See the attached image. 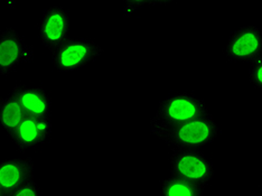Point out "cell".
<instances>
[{"label":"cell","instance_id":"obj_1","mask_svg":"<svg viewBox=\"0 0 262 196\" xmlns=\"http://www.w3.org/2000/svg\"><path fill=\"white\" fill-rule=\"evenodd\" d=\"M149 132L171 148H200L217 138L220 128L211 114L172 127L149 126Z\"/></svg>","mask_w":262,"mask_h":196},{"label":"cell","instance_id":"obj_2","mask_svg":"<svg viewBox=\"0 0 262 196\" xmlns=\"http://www.w3.org/2000/svg\"><path fill=\"white\" fill-rule=\"evenodd\" d=\"M210 114L205 101L190 92L171 93L159 102L149 126L172 127Z\"/></svg>","mask_w":262,"mask_h":196},{"label":"cell","instance_id":"obj_3","mask_svg":"<svg viewBox=\"0 0 262 196\" xmlns=\"http://www.w3.org/2000/svg\"><path fill=\"white\" fill-rule=\"evenodd\" d=\"M171 176L205 188L214 177V165L199 148H172L169 158Z\"/></svg>","mask_w":262,"mask_h":196},{"label":"cell","instance_id":"obj_4","mask_svg":"<svg viewBox=\"0 0 262 196\" xmlns=\"http://www.w3.org/2000/svg\"><path fill=\"white\" fill-rule=\"evenodd\" d=\"M102 53V47L91 39L69 38L52 52V65L57 72H73L93 63Z\"/></svg>","mask_w":262,"mask_h":196},{"label":"cell","instance_id":"obj_5","mask_svg":"<svg viewBox=\"0 0 262 196\" xmlns=\"http://www.w3.org/2000/svg\"><path fill=\"white\" fill-rule=\"evenodd\" d=\"M230 63H251L262 56V34L255 25H244L230 34L224 47Z\"/></svg>","mask_w":262,"mask_h":196},{"label":"cell","instance_id":"obj_6","mask_svg":"<svg viewBox=\"0 0 262 196\" xmlns=\"http://www.w3.org/2000/svg\"><path fill=\"white\" fill-rule=\"evenodd\" d=\"M34 58L33 45L27 44L16 28H5L0 34V75L14 73L21 64L32 63Z\"/></svg>","mask_w":262,"mask_h":196},{"label":"cell","instance_id":"obj_7","mask_svg":"<svg viewBox=\"0 0 262 196\" xmlns=\"http://www.w3.org/2000/svg\"><path fill=\"white\" fill-rule=\"evenodd\" d=\"M70 14L63 6L46 8L39 23V38L47 50L54 52L70 37Z\"/></svg>","mask_w":262,"mask_h":196},{"label":"cell","instance_id":"obj_8","mask_svg":"<svg viewBox=\"0 0 262 196\" xmlns=\"http://www.w3.org/2000/svg\"><path fill=\"white\" fill-rule=\"evenodd\" d=\"M53 124L51 117L38 118L26 116L9 137L16 147L24 151L32 147H37L51 137Z\"/></svg>","mask_w":262,"mask_h":196},{"label":"cell","instance_id":"obj_9","mask_svg":"<svg viewBox=\"0 0 262 196\" xmlns=\"http://www.w3.org/2000/svg\"><path fill=\"white\" fill-rule=\"evenodd\" d=\"M34 180L32 157L5 159L0 162V187L7 194Z\"/></svg>","mask_w":262,"mask_h":196},{"label":"cell","instance_id":"obj_10","mask_svg":"<svg viewBox=\"0 0 262 196\" xmlns=\"http://www.w3.org/2000/svg\"><path fill=\"white\" fill-rule=\"evenodd\" d=\"M11 94L18 101L26 116L38 118L51 117L52 100L43 88L16 84Z\"/></svg>","mask_w":262,"mask_h":196},{"label":"cell","instance_id":"obj_11","mask_svg":"<svg viewBox=\"0 0 262 196\" xmlns=\"http://www.w3.org/2000/svg\"><path fill=\"white\" fill-rule=\"evenodd\" d=\"M25 117L26 114L13 94L3 98L0 101V127L8 136L13 134Z\"/></svg>","mask_w":262,"mask_h":196},{"label":"cell","instance_id":"obj_12","mask_svg":"<svg viewBox=\"0 0 262 196\" xmlns=\"http://www.w3.org/2000/svg\"><path fill=\"white\" fill-rule=\"evenodd\" d=\"M204 188L193 183L169 176L160 183V196H203Z\"/></svg>","mask_w":262,"mask_h":196},{"label":"cell","instance_id":"obj_13","mask_svg":"<svg viewBox=\"0 0 262 196\" xmlns=\"http://www.w3.org/2000/svg\"><path fill=\"white\" fill-rule=\"evenodd\" d=\"M249 81L258 90L262 89V56L251 62V67L249 69Z\"/></svg>","mask_w":262,"mask_h":196},{"label":"cell","instance_id":"obj_14","mask_svg":"<svg viewBox=\"0 0 262 196\" xmlns=\"http://www.w3.org/2000/svg\"><path fill=\"white\" fill-rule=\"evenodd\" d=\"M8 196H41V192L37 182L32 180L8 194Z\"/></svg>","mask_w":262,"mask_h":196},{"label":"cell","instance_id":"obj_15","mask_svg":"<svg viewBox=\"0 0 262 196\" xmlns=\"http://www.w3.org/2000/svg\"><path fill=\"white\" fill-rule=\"evenodd\" d=\"M0 196H8L7 193H6L5 191H3L2 187H0Z\"/></svg>","mask_w":262,"mask_h":196},{"label":"cell","instance_id":"obj_16","mask_svg":"<svg viewBox=\"0 0 262 196\" xmlns=\"http://www.w3.org/2000/svg\"><path fill=\"white\" fill-rule=\"evenodd\" d=\"M0 101H2V97H0Z\"/></svg>","mask_w":262,"mask_h":196}]
</instances>
